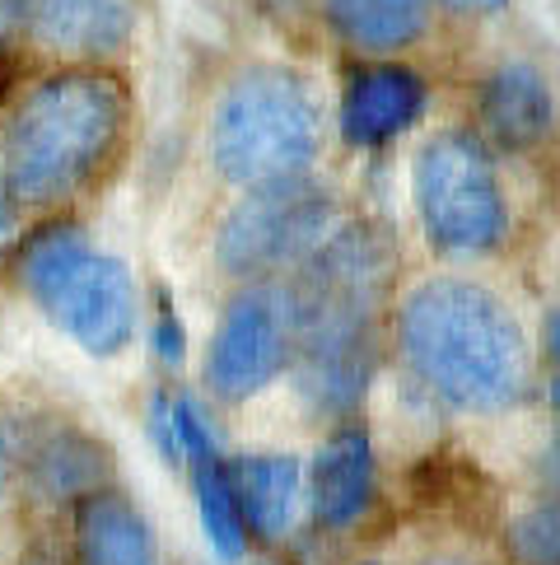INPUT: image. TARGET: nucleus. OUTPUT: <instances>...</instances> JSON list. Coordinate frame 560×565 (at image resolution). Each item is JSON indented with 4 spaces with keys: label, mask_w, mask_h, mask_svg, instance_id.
<instances>
[{
    "label": "nucleus",
    "mask_w": 560,
    "mask_h": 565,
    "mask_svg": "<svg viewBox=\"0 0 560 565\" xmlns=\"http://www.w3.org/2000/svg\"><path fill=\"white\" fill-rule=\"evenodd\" d=\"M402 276V248L384 220L351 215L294 276L290 379L299 402L323 420H355L384 370L388 313Z\"/></svg>",
    "instance_id": "1"
},
{
    "label": "nucleus",
    "mask_w": 560,
    "mask_h": 565,
    "mask_svg": "<svg viewBox=\"0 0 560 565\" xmlns=\"http://www.w3.org/2000/svg\"><path fill=\"white\" fill-rule=\"evenodd\" d=\"M388 351L439 412L495 420L532 397L537 355L524 318L467 271H430L392 299Z\"/></svg>",
    "instance_id": "2"
},
{
    "label": "nucleus",
    "mask_w": 560,
    "mask_h": 565,
    "mask_svg": "<svg viewBox=\"0 0 560 565\" xmlns=\"http://www.w3.org/2000/svg\"><path fill=\"white\" fill-rule=\"evenodd\" d=\"M136 98L117 66H47L0 117V188L19 215H62L112 178L131 146Z\"/></svg>",
    "instance_id": "3"
},
{
    "label": "nucleus",
    "mask_w": 560,
    "mask_h": 565,
    "mask_svg": "<svg viewBox=\"0 0 560 565\" xmlns=\"http://www.w3.org/2000/svg\"><path fill=\"white\" fill-rule=\"evenodd\" d=\"M202 150L234 196L304 183L327 150V98L294 62H244L211 94Z\"/></svg>",
    "instance_id": "4"
},
{
    "label": "nucleus",
    "mask_w": 560,
    "mask_h": 565,
    "mask_svg": "<svg viewBox=\"0 0 560 565\" xmlns=\"http://www.w3.org/2000/svg\"><path fill=\"white\" fill-rule=\"evenodd\" d=\"M14 276L29 305L89 360L127 355L146 322L131 262L94 244L71 215H47L29 234H19Z\"/></svg>",
    "instance_id": "5"
},
{
    "label": "nucleus",
    "mask_w": 560,
    "mask_h": 565,
    "mask_svg": "<svg viewBox=\"0 0 560 565\" xmlns=\"http://www.w3.org/2000/svg\"><path fill=\"white\" fill-rule=\"evenodd\" d=\"M411 215L439 262H491L514 238L499 159L472 127H439L411 154Z\"/></svg>",
    "instance_id": "6"
},
{
    "label": "nucleus",
    "mask_w": 560,
    "mask_h": 565,
    "mask_svg": "<svg viewBox=\"0 0 560 565\" xmlns=\"http://www.w3.org/2000/svg\"><path fill=\"white\" fill-rule=\"evenodd\" d=\"M342 201L323 178L234 196L211 234V262L229 286H267L294 276L342 225Z\"/></svg>",
    "instance_id": "7"
},
{
    "label": "nucleus",
    "mask_w": 560,
    "mask_h": 565,
    "mask_svg": "<svg viewBox=\"0 0 560 565\" xmlns=\"http://www.w3.org/2000/svg\"><path fill=\"white\" fill-rule=\"evenodd\" d=\"M294 360V305L286 280L234 286L215 313L202 351V383L215 402L244 407L290 374Z\"/></svg>",
    "instance_id": "8"
},
{
    "label": "nucleus",
    "mask_w": 560,
    "mask_h": 565,
    "mask_svg": "<svg viewBox=\"0 0 560 565\" xmlns=\"http://www.w3.org/2000/svg\"><path fill=\"white\" fill-rule=\"evenodd\" d=\"M434 108V85L411 56H384V62H351L342 75V94L332 104V122L342 146L359 154L392 150L407 140Z\"/></svg>",
    "instance_id": "9"
},
{
    "label": "nucleus",
    "mask_w": 560,
    "mask_h": 565,
    "mask_svg": "<svg viewBox=\"0 0 560 565\" xmlns=\"http://www.w3.org/2000/svg\"><path fill=\"white\" fill-rule=\"evenodd\" d=\"M467 127L495 159H532L560 136V94L532 56H499L472 85Z\"/></svg>",
    "instance_id": "10"
},
{
    "label": "nucleus",
    "mask_w": 560,
    "mask_h": 565,
    "mask_svg": "<svg viewBox=\"0 0 560 565\" xmlns=\"http://www.w3.org/2000/svg\"><path fill=\"white\" fill-rule=\"evenodd\" d=\"M24 43L52 66H117L140 33V0H19Z\"/></svg>",
    "instance_id": "11"
},
{
    "label": "nucleus",
    "mask_w": 560,
    "mask_h": 565,
    "mask_svg": "<svg viewBox=\"0 0 560 565\" xmlns=\"http://www.w3.org/2000/svg\"><path fill=\"white\" fill-rule=\"evenodd\" d=\"M14 472L33 500L71 504L98 487H112V454L104 435L85 430L71 416H43L14 430Z\"/></svg>",
    "instance_id": "12"
},
{
    "label": "nucleus",
    "mask_w": 560,
    "mask_h": 565,
    "mask_svg": "<svg viewBox=\"0 0 560 565\" xmlns=\"http://www.w3.org/2000/svg\"><path fill=\"white\" fill-rule=\"evenodd\" d=\"M309 477V514L323 533H355L378 504V449L365 420H336L317 444Z\"/></svg>",
    "instance_id": "13"
},
{
    "label": "nucleus",
    "mask_w": 560,
    "mask_h": 565,
    "mask_svg": "<svg viewBox=\"0 0 560 565\" xmlns=\"http://www.w3.org/2000/svg\"><path fill=\"white\" fill-rule=\"evenodd\" d=\"M313 19L323 24L351 62H384V56H411L426 47L434 29V6L411 0H313Z\"/></svg>",
    "instance_id": "14"
},
{
    "label": "nucleus",
    "mask_w": 560,
    "mask_h": 565,
    "mask_svg": "<svg viewBox=\"0 0 560 565\" xmlns=\"http://www.w3.org/2000/svg\"><path fill=\"white\" fill-rule=\"evenodd\" d=\"M66 514L75 565H164L146 510L122 487H98Z\"/></svg>",
    "instance_id": "15"
},
{
    "label": "nucleus",
    "mask_w": 560,
    "mask_h": 565,
    "mask_svg": "<svg viewBox=\"0 0 560 565\" xmlns=\"http://www.w3.org/2000/svg\"><path fill=\"white\" fill-rule=\"evenodd\" d=\"M234 468V491L238 504H244V523L252 542H267V547H280L294 529L299 514L309 510V477L304 462L294 454H244L229 458Z\"/></svg>",
    "instance_id": "16"
},
{
    "label": "nucleus",
    "mask_w": 560,
    "mask_h": 565,
    "mask_svg": "<svg viewBox=\"0 0 560 565\" xmlns=\"http://www.w3.org/2000/svg\"><path fill=\"white\" fill-rule=\"evenodd\" d=\"M187 481H192V500H196V519H202V537L206 547L234 565L248 556V523H244V504H238L234 491V468H229V454L215 449L187 462Z\"/></svg>",
    "instance_id": "17"
},
{
    "label": "nucleus",
    "mask_w": 560,
    "mask_h": 565,
    "mask_svg": "<svg viewBox=\"0 0 560 565\" xmlns=\"http://www.w3.org/2000/svg\"><path fill=\"white\" fill-rule=\"evenodd\" d=\"M505 552L514 565H560V444L547 462L542 487L505 523Z\"/></svg>",
    "instance_id": "18"
},
{
    "label": "nucleus",
    "mask_w": 560,
    "mask_h": 565,
    "mask_svg": "<svg viewBox=\"0 0 560 565\" xmlns=\"http://www.w3.org/2000/svg\"><path fill=\"white\" fill-rule=\"evenodd\" d=\"M146 328V341H150V355L159 370L177 374L187 365V351H192V337H187V318L177 309L173 290L154 286V309H150V322H140Z\"/></svg>",
    "instance_id": "19"
},
{
    "label": "nucleus",
    "mask_w": 560,
    "mask_h": 565,
    "mask_svg": "<svg viewBox=\"0 0 560 565\" xmlns=\"http://www.w3.org/2000/svg\"><path fill=\"white\" fill-rule=\"evenodd\" d=\"M29 43H24V6L19 0H0V62L19 56Z\"/></svg>",
    "instance_id": "20"
},
{
    "label": "nucleus",
    "mask_w": 560,
    "mask_h": 565,
    "mask_svg": "<svg viewBox=\"0 0 560 565\" xmlns=\"http://www.w3.org/2000/svg\"><path fill=\"white\" fill-rule=\"evenodd\" d=\"M434 10H444L449 19H495V14H505L509 10V0H430Z\"/></svg>",
    "instance_id": "21"
},
{
    "label": "nucleus",
    "mask_w": 560,
    "mask_h": 565,
    "mask_svg": "<svg viewBox=\"0 0 560 565\" xmlns=\"http://www.w3.org/2000/svg\"><path fill=\"white\" fill-rule=\"evenodd\" d=\"M14 481H19V472H14V426L0 416V510H6Z\"/></svg>",
    "instance_id": "22"
},
{
    "label": "nucleus",
    "mask_w": 560,
    "mask_h": 565,
    "mask_svg": "<svg viewBox=\"0 0 560 565\" xmlns=\"http://www.w3.org/2000/svg\"><path fill=\"white\" fill-rule=\"evenodd\" d=\"M19 234H24V215H19V206L6 196V188H0V257L14 253Z\"/></svg>",
    "instance_id": "23"
},
{
    "label": "nucleus",
    "mask_w": 560,
    "mask_h": 565,
    "mask_svg": "<svg viewBox=\"0 0 560 565\" xmlns=\"http://www.w3.org/2000/svg\"><path fill=\"white\" fill-rule=\"evenodd\" d=\"M355 565H388V561H355ZM420 565H476V561H467V556H430Z\"/></svg>",
    "instance_id": "24"
},
{
    "label": "nucleus",
    "mask_w": 560,
    "mask_h": 565,
    "mask_svg": "<svg viewBox=\"0 0 560 565\" xmlns=\"http://www.w3.org/2000/svg\"><path fill=\"white\" fill-rule=\"evenodd\" d=\"M411 6H430V0H411Z\"/></svg>",
    "instance_id": "25"
}]
</instances>
